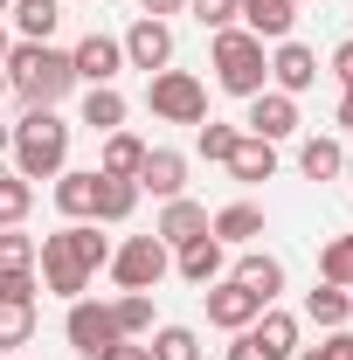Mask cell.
Returning <instances> with one entry per match:
<instances>
[{"label":"cell","instance_id":"cell-48","mask_svg":"<svg viewBox=\"0 0 353 360\" xmlns=\"http://www.w3.org/2000/svg\"><path fill=\"white\" fill-rule=\"evenodd\" d=\"M0 360H21V354H0Z\"/></svg>","mask_w":353,"mask_h":360},{"label":"cell","instance_id":"cell-6","mask_svg":"<svg viewBox=\"0 0 353 360\" xmlns=\"http://www.w3.org/2000/svg\"><path fill=\"white\" fill-rule=\"evenodd\" d=\"M167 264H174V250H167L160 236H125V243L111 250V264H104V270H111L125 291H153V284L167 277Z\"/></svg>","mask_w":353,"mask_h":360},{"label":"cell","instance_id":"cell-40","mask_svg":"<svg viewBox=\"0 0 353 360\" xmlns=\"http://www.w3.org/2000/svg\"><path fill=\"white\" fill-rule=\"evenodd\" d=\"M229 360H270V354L257 347V340H250V333H236V347H229Z\"/></svg>","mask_w":353,"mask_h":360},{"label":"cell","instance_id":"cell-2","mask_svg":"<svg viewBox=\"0 0 353 360\" xmlns=\"http://www.w3.org/2000/svg\"><path fill=\"white\" fill-rule=\"evenodd\" d=\"M0 77H7V90L28 97V111H35V104H63V97L77 90L70 49H56V42H14L7 63H0Z\"/></svg>","mask_w":353,"mask_h":360},{"label":"cell","instance_id":"cell-25","mask_svg":"<svg viewBox=\"0 0 353 360\" xmlns=\"http://www.w3.org/2000/svg\"><path fill=\"white\" fill-rule=\"evenodd\" d=\"M84 125H90V132H118V125H125V97H118V84H90L84 90Z\"/></svg>","mask_w":353,"mask_h":360},{"label":"cell","instance_id":"cell-17","mask_svg":"<svg viewBox=\"0 0 353 360\" xmlns=\"http://www.w3.org/2000/svg\"><path fill=\"white\" fill-rule=\"evenodd\" d=\"M174 270L194 284V291H208V284H222V270H229V257H222L215 236H201V243H187V250H174Z\"/></svg>","mask_w":353,"mask_h":360},{"label":"cell","instance_id":"cell-1","mask_svg":"<svg viewBox=\"0 0 353 360\" xmlns=\"http://www.w3.org/2000/svg\"><path fill=\"white\" fill-rule=\"evenodd\" d=\"M104 264H111V243L97 236V222H70V229H56V236L35 243L42 291H56V298H84L90 277H97Z\"/></svg>","mask_w":353,"mask_h":360},{"label":"cell","instance_id":"cell-7","mask_svg":"<svg viewBox=\"0 0 353 360\" xmlns=\"http://www.w3.org/2000/svg\"><path fill=\"white\" fill-rule=\"evenodd\" d=\"M63 340L77 347L84 360H104L125 333H118V319H111V305H97V298H70V319H63Z\"/></svg>","mask_w":353,"mask_h":360},{"label":"cell","instance_id":"cell-46","mask_svg":"<svg viewBox=\"0 0 353 360\" xmlns=\"http://www.w3.org/2000/svg\"><path fill=\"white\" fill-rule=\"evenodd\" d=\"M7 7H14V0H0V14H7Z\"/></svg>","mask_w":353,"mask_h":360},{"label":"cell","instance_id":"cell-27","mask_svg":"<svg viewBox=\"0 0 353 360\" xmlns=\"http://www.w3.org/2000/svg\"><path fill=\"white\" fill-rule=\"evenodd\" d=\"M35 340V305H14V298H0V354H21Z\"/></svg>","mask_w":353,"mask_h":360},{"label":"cell","instance_id":"cell-38","mask_svg":"<svg viewBox=\"0 0 353 360\" xmlns=\"http://www.w3.org/2000/svg\"><path fill=\"white\" fill-rule=\"evenodd\" d=\"M333 77L353 90V42H340V49H333Z\"/></svg>","mask_w":353,"mask_h":360},{"label":"cell","instance_id":"cell-8","mask_svg":"<svg viewBox=\"0 0 353 360\" xmlns=\"http://www.w3.org/2000/svg\"><path fill=\"white\" fill-rule=\"evenodd\" d=\"M118 42H125V70H146V77H153V70H174V28L153 21V14H139Z\"/></svg>","mask_w":353,"mask_h":360},{"label":"cell","instance_id":"cell-49","mask_svg":"<svg viewBox=\"0 0 353 360\" xmlns=\"http://www.w3.org/2000/svg\"><path fill=\"white\" fill-rule=\"evenodd\" d=\"M347 174H353V167H347Z\"/></svg>","mask_w":353,"mask_h":360},{"label":"cell","instance_id":"cell-34","mask_svg":"<svg viewBox=\"0 0 353 360\" xmlns=\"http://www.w3.org/2000/svg\"><path fill=\"white\" fill-rule=\"evenodd\" d=\"M7 270H35V236L0 229V277H7Z\"/></svg>","mask_w":353,"mask_h":360},{"label":"cell","instance_id":"cell-18","mask_svg":"<svg viewBox=\"0 0 353 360\" xmlns=\"http://www.w3.org/2000/svg\"><path fill=\"white\" fill-rule=\"evenodd\" d=\"M243 333H250L270 360H291V354H298V319L277 312V305H264V312H257V326H243Z\"/></svg>","mask_w":353,"mask_h":360},{"label":"cell","instance_id":"cell-29","mask_svg":"<svg viewBox=\"0 0 353 360\" xmlns=\"http://www.w3.org/2000/svg\"><path fill=\"white\" fill-rule=\"evenodd\" d=\"M111 319H118V333H125V340L153 333V291H125V298H111Z\"/></svg>","mask_w":353,"mask_h":360},{"label":"cell","instance_id":"cell-19","mask_svg":"<svg viewBox=\"0 0 353 360\" xmlns=\"http://www.w3.org/2000/svg\"><path fill=\"white\" fill-rule=\"evenodd\" d=\"M222 167L243 180V187H257V180H270V174H277V146H270V139H250V132H243V139H236V153H229Z\"/></svg>","mask_w":353,"mask_h":360},{"label":"cell","instance_id":"cell-44","mask_svg":"<svg viewBox=\"0 0 353 360\" xmlns=\"http://www.w3.org/2000/svg\"><path fill=\"white\" fill-rule=\"evenodd\" d=\"M7 49H14V35H7V28H0V63H7Z\"/></svg>","mask_w":353,"mask_h":360},{"label":"cell","instance_id":"cell-37","mask_svg":"<svg viewBox=\"0 0 353 360\" xmlns=\"http://www.w3.org/2000/svg\"><path fill=\"white\" fill-rule=\"evenodd\" d=\"M319 354H326V360H353V333H347V326H340V333H326V340H319Z\"/></svg>","mask_w":353,"mask_h":360},{"label":"cell","instance_id":"cell-16","mask_svg":"<svg viewBox=\"0 0 353 360\" xmlns=\"http://www.w3.org/2000/svg\"><path fill=\"white\" fill-rule=\"evenodd\" d=\"M153 236H160L167 250H187V243H201V236H208V208L180 194V201H167V208H160V222H153Z\"/></svg>","mask_w":353,"mask_h":360},{"label":"cell","instance_id":"cell-3","mask_svg":"<svg viewBox=\"0 0 353 360\" xmlns=\"http://www.w3.org/2000/svg\"><path fill=\"white\" fill-rule=\"evenodd\" d=\"M70 167V125L56 118V104H35L14 125V174L21 180H56Z\"/></svg>","mask_w":353,"mask_h":360},{"label":"cell","instance_id":"cell-42","mask_svg":"<svg viewBox=\"0 0 353 360\" xmlns=\"http://www.w3.org/2000/svg\"><path fill=\"white\" fill-rule=\"evenodd\" d=\"M340 132H353V90L340 97Z\"/></svg>","mask_w":353,"mask_h":360},{"label":"cell","instance_id":"cell-36","mask_svg":"<svg viewBox=\"0 0 353 360\" xmlns=\"http://www.w3.org/2000/svg\"><path fill=\"white\" fill-rule=\"evenodd\" d=\"M35 291H42L35 270H7V277H0V298H14V305H35Z\"/></svg>","mask_w":353,"mask_h":360},{"label":"cell","instance_id":"cell-24","mask_svg":"<svg viewBox=\"0 0 353 360\" xmlns=\"http://www.w3.org/2000/svg\"><path fill=\"white\" fill-rule=\"evenodd\" d=\"M139 208V180H111L97 174V208H90V222H125Z\"/></svg>","mask_w":353,"mask_h":360},{"label":"cell","instance_id":"cell-15","mask_svg":"<svg viewBox=\"0 0 353 360\" xmlns=\"http://www.w3.org/2000/svg\"><path fill=\"white\" fill-rule=\"evenodd\" d=\"M208 236H215L222 250H250V243L264 236V208H257V201H229V208L208 215Z\"/></svg>","mask_w":353,"mask_h":360},{"label":"cell","instance_id":"cell-13","mask_svg":"<svg viewBox=\"0 0 353 360\" xmlns=\"http://www.w3.org/2000/svg\"><path fill=\"white\" fill-rule=\"evenodd\" d=\"M319 84V56L305 42H277L270 49V90H284V97H298V90Z\"/></svg>","mask_w":353,"mask_h":360},{"label":"cell","instance_id":"cell-20","mask_svg":"<svg viewBox=\"0 0 353 360\" xmlns=\"http://www.w3.org/2000/svg\"><path fill=\"white\" fill-rule=\"evenodd\" d=\"M229 277H236L243 291H257L264 305H270V298H277V291H284V264H277V257H264V250H243Z\"/></svg>","mask_w":353,"mask_h":360},{"label":"cell","instance_id":"cell-10","mask_svg":"<svg viewBox=\"0 0 353 360\" xmlns=\"http://www.w3.org/2000/svg\"><path fill=\"white\" fill-rule=\"evenodd\" d=\"M139 194L180 201V194H187V153H174V146H146V160H139Z\"/></svg>","mask_w":353,"mask_h":360},{"label":"cell","instance_id":"cell-4","mask_svg":"<svg viewBox=\"0 0 353 360\" xmlns=\"http://www.w3.org/2000/svg\"><path fill=\"white\" fill-rule=\"evenodd\" d=\"M208 63H215V84L229 90V97L270 90V56H264V42H257L250 28H222L215 49H208Z\"/></svg>","mask_w":353,"mask_h":360},{"label":"cell","instance_id":"cell-30","mask_svg":"<svg viewBox=\"0 0 353 360\" xmlns=\"http://www.w3.org/2000/svg\"><path fill=\"white\" fill-rule=\"evenodd\" d=\"M319 284H340V291H353V236H333V243L319 250Z\"/></svg>","mask_w":353,"mask_h":360},{"label":"cell","instance_id":"cell-22","mask_svg":"<svg viewBox=\"0 0 353 360\" xmlns=\"http://www.w3.org/2000/svg\"><path fill=\"white\" fill-rule=\"evenodd\" d=\"M139 160H146V139L139 132H104V160H97V174H111V180H139Z\"/></svg>","mask_w":353,"mask_h":360},{"label":"cell","instance_id":"cell-47","mask_svg":"<svg viewBox=\"0 0 353 360\" xmlns=\"http://www.w3.org/2000/svg\"><path fill=\"white\" fill-rule=\"evenodd\" d=\"M0 97H7V77H0Z\"/></svg>","mask_w":353,"mask_h":360},{"label":"cell","instance_id":"cell-11","mask_svg":"<svg viewBox=\"0 0 353 360\" xmlns=\"http://www.w3.org/2000/svg\"><path fill=\"white\" fill-rule=\"evenodd\" d=\"M201 298H208V326H222V333H243V326H257V312H264V298H257V291H243L236 277L208 284Z\"/></svg>","mask_w":353,"mask_h":360},{"label":"cell","instance_id":"cell-28","mask_svg":"<svg viewBox=\"0 0 353 360\" xmlns=\"http://www.w3.org/2000/svg\"><path fill=\"white\" fill-rule=\"evenodd\" d=\"M305 319H312V326H326V333H340V326H347V291H340V284H312Z\"/></svg>","mask_w":353,"mask_h":360},{"label":"cell","instance_id":"cell-41","mask_svg":"<svg viewBox=\"0 0 353 360\" xmlns=\"http://www.w3.org/2000/svg\"><path fill=\"white\" fill-rule=\"evenodd\" d=\"M104 360H153V354H146L139 340H118V347H111V354H104Z\"/></svg>","mask_w":353,"mask_h":360},{"label":"cell","instance_id":"cell-45","mask_svg":"<svg viewBox=\"0 0 353 360\" xmlns=\"http://www.w3.org/2000/svg\"><path fill=\"white\" fill-rule=\"evenodd\" d=\"M347 326H353V291H347Z\"/></svg>","mask_w":353,"mask_h":360},{"label":"cell","instance_id":"cell-33","mask_svg":"<svg viewBox=\"0 0 353 360\" xmlns=\"http://www.w3.org/2000/svg\"><path fill=\"white\" fill-rule=\"evenodd\" d=\"M236 139H243L236 125H215V118H208V125H194V153H201V160H215V167H222V160L236 153Z\"/></svg>","mask_w":353,"mask_h":360},{"label":"cell","instance_id":"cell-14","mask_svg":"<svg viewBox=\"0 0 353 360\" xmlns=\"http://www.w3.org/2000/svg\"><path fill=\"white\" fill-rule=\"evenodd\" d=\"M236 21L257 35V42H291V21H298V0H236Z\"/></svg>","mask_w":353,"mask_h":360},{"label":"cell","instance_id":"cell-26","mask_svg":"<svg viewBox=\"0 0 353 360\" xmlns=\"http://www.w3.org/2000/svg\"><path fill=\"white\" fill-rule=\"evenodd\" d=\"M298 174H305V180H340V174H347L340 139H305V146H298Z\"/></svg>","mask_w":353,"mask_h":360},{"label":"cell","instance_id":"cell-39","mask_svg":"<svg viewBox=\"0 0 353 360\" xmlns=\"http://www.w3.org/2000/svg\"><path fill=\"white\" fill-rule=\"evenodd\" d=\"M139 14H153V21H167V14H187V0H139Z\"/></svg>","mask_w":353,"mask_h":360},{"label":"cell","instance_id":"cell-5","mask_svg":"<svg viewBox=\"0 0 353 360\" xmlns=\"http://www.w3.org/2000/svg\"><path fill=\"white\" fill-rule=\"evenodd\" d=\"M146 104H153L160 125H208V84L194 70H153Z\"/></svg>","mask_w":353,"mask_h":360},{"label":"cell","instance_id":"cell-35","mask_svg":"<svg viewBox=\"0 0 353 360\" xmlns=\"http://www.w3.org/2000/svg\"><path fill=\"white\" fill-rule=\"evenodd\" d=\"M187 14L208 28V35H222V28H236V0H187Z\"/></svg>","mask_w":353,"mask_h":360},{"label":"cell","instance_id":"cell-31","mask_svg":"<svg viewBox=\"0 0 353 360\" xmlns=\"http://www.w3.org/2000/svg\"><path fill=\"white\" fill-rule=\"evenodd\" d=\"M35 208V180L21 174H0V229H21V215Z\"/></svg>","mask_w":353,"mask_h":360},{"label":"cell","instance_id":"cell-23","mask_svg":"<svg viewBox=\"0 0 353 360\" xmlns=\"http://www.w3.org/2000/svg\"><path fill=\"white\" fill-rule=\"evenodd\" d=\"M7 14H14V35L21 42H49L63 28V0H14Z\"/></svg>","mask_w":353,"mask_h":360},{"label":"cell","instance_id":"cell-12","mask_svg":"<svg viewBox=\"0 0 353 360\" xmlns=\"http://www.w3.org/2000/svg\"><path fill=\"white\" fill-rule=\"evenodd\" d=\"M243 125H250V139H270V146L291 139V132H298V97H284V90H257Z\"/></svg>","mask_w":353,"mask_h":360},{"label":"cell","instance_id":"cell-32","mask_svg":"<svg viewBox=\"0 0 353 360\" xmlns=\"http://www.w3.org/2000/svg\"><path fill=\"white\" fill-rule=\"evenodd\" d=\"M146 354L153 360H201V340H194V326H160Z\"/></svg>","mask_w":353,"mask_h":360},{"label":"cell","instance_id":"cell-43","mask_svg":"<svg viewBox=\"0 0 353 360\" xmlns=\"http://www.w3.org/2000/svg\"><path fill=\"white\" fill-rule=\"evenodd\" d=\"M7 153H14V132H7V125H0V160H7Z\"/></svg>","mask_w":353,"mask_h":360},{"label":"cell","instance_id":"cell-9","mask_svg":"<svg viewBox=\"0 0 353 360\" xmlns=\"http://www.w3.org/2000/svg\"><path fill=\"white\" fill-rule=\"evenodd\" d=\"M70 70H77V84H118V70H125V42L90 28L84 42L70 49Z\"/></svg>","mask_w":353,"mask_h":360},{"label":"cell","instance_id":"cell-21","mask_svg":"<svg viewBox=\"0 0 353 360\" xmlns=\"http://www.w3.org/2000/svg\"><path fill=\"white\" fill-rule=\"evenodd\" d=\"M56 208H63L70 222H90V208H97V167H90V174L63 167V174H56Z\"/></svg>","mask_w":353,"mask_h":360}]
</instances>
